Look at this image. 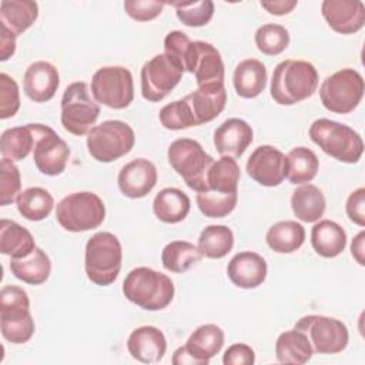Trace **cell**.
I'll use <instances>...</instances> for the list:
<instances>
[{"label":"cell","mask_w":365,"mask_h":365,"mask_svg":"<svg viewBox=\"0 0 365 365\" xmlns=\"http://www.w3.org/2000/svg\"><path fill=\"white\" fill-rule=\"evenodd\" d=\"M268 247L278 254H291L301 248L305 241L304 227L292 220L278 221L265 234Z\"/></svg>","instance_id":"obj_33"},{"label":"cell","mask_w":365,"mask_h":365,"mask_svg":"<svg viewBox=\"0 0 365 365\" xmlns=\"http://www.w3.org/2000/svg\"><path fill=\"white\" fill-rule=\"evenodd\" d=\"M267 67L257 58L240 61L234 70L232 83L235 93L242 98H255L267 87Z\"/></svg>","instance_id":"obj_26"},{"label":"cell","mask_w":365,"mask_h":365,"mask_svg":"<svg viewBox=\"0 0 365 365\" xmlns=\"http://www.w3.org/2000/svg\"><path fill=\"white\" fill-rule=\"evenodd\" d=\"M27 292L17 285H4L0 291V329L6 341L20 345L34 334Z\"/></svg>","instance_id":"obj_6"},{"label":"cell","mask_w":365,"mask_h":365,"mask_svg":"<svg viewBox=\"0 0 365 365\" xmlns=\"http://www.w3.org/2000/svg\"><path fill=\"white\" fill-rule=\"evenodd\" d=\"M56 218L66 231H90L103 224L106 218V205L96 192H71L57 204Z\"/></svg>","instance_id":"obj_8"},{"label":"cell","mask_w":365,"mask_h":365,"mask_svg":"<svg viewBox=\"0 0 365 365\" xmlns=\"http://www.w3.org/2000/svg\"><path fill=\"white\" fill-rule=\"evenodd\" d=\"M245 171L258 184L277 187L284 181L287 174L285 154L274 145H259L248 157Z\"/></svg>","instance_id":"obj_18"},{"label":"cell","mask_w":365,"mask_h":365,"mask_svg":"<svg viewBox=\"0 0 365 365\" xmlns=\"http://www.w3.org/2000/svg\"><path fill=\"white\" fill-rule=\"evenodd\" d=\"M198 210L208 218H222L231 214L238 201V192L202 191L197 194Z\"/></svg>","instance_id":"obj_40"},{"label":"cell","mask_w":365,"mask_h":365,"mask_svg":"<svg viewBox=\"0 0 365 365\" xmlns=\"http://www.w3.org/2000/svg\"><path fill=\"white\" fill-rule=\"evenodd\" d=\"M222 345L224 331L215 324H204L188 336L185 345L174 351L171 361L174 365H208Z\"/></svg>","instance_id":"obj_15"},{"label":"cell","mask_w":365,"mask_h":365,"mask_svg":"<svg viewBox=\"0 0 365 365\" xmlns=\"http://www.w3.org/2000/svg\"><path fill=\"white\" fill-rule=\"evenodd\" d=\"M325 207L324 192L314 184H301L291 195L292 212L302 222H317L324 215Z\"/></svg>","instance_id":"obj_31"},{"label":"cell","mask_w":365,"mask_h":365,"mask_svg":"<svg viewBox=\"0 0 365 365\" xmlns=\"http://www.w3.org/2000/svg\"><path fill=\"white\" fill-rule=\"evenodd\" d=\"M93 98L114 110L128 107L134 100L133 74L123 66H106L91 77Z\"/></svg>","instance_id":"obj_12"},{"label":"cell","mask_w":365,"mask_h":365,"mask_svg":"<svg viewBox=\"0 0 365 365\" xmlns=\"http://www.w3.org/2000/svg\"><path fill=\"white\" fill-rule=\"evenodd\" d=\"M128 354L138 362H160L167 351V339L157 327L144 325L131 331L127 339Z\"/></svg>","instance_id":"obj_23"},{"label":"cell","mask_w":365,"mask_h":365,"mask_svg":"<svg viewBox=\"0 0 365 365\" xmlns=\"http://www.w3.org/2000/svg\"><path fill=\"white\" fill-rule=\"evenodd\" d=\"M297 0H272V1H261V7H264L269 14L284 16L291 13L297 7Z\"/></svg>","instance_id":"obj_49"},{"label":"cell","mask_w":365,"mask_h":365,"mask_svg":"<svg viewBox=\"0 0 365 365\" xmlns=\"http://www.w3.org/2000/svg\"><path fill=\"white\" fill-rule=\"evenodd\" d=\"M241 171L234 157L222 155L212 163L207 174V191L238 192Z\"/></svg>","instance_id":"obj_38"},{"label":"cell","mask_w":365,"mask_h":365,"mask_svg":"<svg viewBox=\"0 0 365 365\" xmlns=\"http://www.w3.org/2000/svg\"><path fill=\"white\" fill-rule=\"evenodd\" d=\"M123 250L120 240L107 231L96 232L86 244L84 269L87 278L100 287L111 285L121 269Z\"/></svg>","instance_id":"obj_5"},{"label":"cell","mask_w":365,"mask_h":365,"mask_svg":"<svg viewBox=\"0 0 365 365\" xmlns=\"http://www.w3.org/2000/svg\"><path fill=\"white\" fill-rule=\"evenodd\" d=\"M190 46H191L190 37L180 30L170 31L164 38V53L171 58H174L182 67L184 71H185V61L188 57Z\"/></svg>","instance_id":"obj_46"},{"label":"cell","mask_w":365,"mask_h":365,"mask_svg":"<svg viewBox=\"0 0 365 365\" xmlns=\"http://www.w3.org/2000/svg\"><path fill=\"white\" fill-rule=\"evenodd\" d=\"M38 17V4L31 0H3L0 4V26L16 37L30 29Z\"/></svg>","instance_id":"obj_28"},{"label":"cell","mask_w":365,"mask_h":365,"mask_svg":"<svg viewBox=\"0 0 365 365\" xmlns=\"http://www.w3.org/2000/svg\"><path fill=\"white\" fill-rule=\"evenodd\" d=\"M257 48L265 56H278L289 44V33L281 24H262L255 31Z\"/></svg>","instance_id":"obj_41"},{"label":"cell","mask_w":365,"mask_h":365,"mask_svg":"<svg viewBox=\"0 0 365 365\" xmlns=\"http://www.w3.org/2000/svg\"><path fill=\"white\" fill-rule=\"evenodd\" d=\"M167 4L175 9L178 20L187 27H202L214 16V3L211 0L173 1Z\"/></svg>","instance_id":"obj_42"},{"label":"cell","mask_w":365,"mask_h":365,"mask_svg":"<svg viewBox=\"0 0 365 365\" xmlns=\"http://www.w3.org/2000/svg\"><path fill=\"white\" fill-rule=\"evenodd\" d=\"M314 355L308 338L298 329H289L277 338L275 358L281 364H307Z\"/></svg>","instance_id":"obj_34"},{"label":"cell","mask_w":365,"mask_h":365,"mask_svg":"<svg viewBox=\"0 0 365 365\" xmlns=\"http://www.w3.org/2000/svg\"><path fill=\"white\" fill-rule=\"evenodd\" d=\"M21 177L19 167L9 158L0 161V205H9L16 201L21 192Z\"/></svg>","instance_id":"obj_43"},{"label":"cell","mask_w":365,"mask_h":365,"mask_svg":"<svg viewBox=\"0 0 365 365\" xmlns=\"http://www.w3.org/2000/svg\"><path fill=\"white\" fill-rule=\"evenodd\" d=\"M182 67L165 53L155 54L141 67V96L151 103L161 101L180 83Z\"/></svg>","instance_id":"obj_14"},{"label":"cell","mask_w":365,"mask_h":365,"mask_svg":"<svg viewBox=\"0 0 365 365\" xmlns=\"http://www.w3.org/2000/svg\"><path fill=\"white\" fill-rule=\"evenodd\" d=\"M68 157L70 148L67 143L51 127L41 124L33 150V160L37 170L44 175H58L66 170Z\"/></svg>","instance_id":"obj_17"},{"label":"cell","mask_w":365,"mask_h":365,"mask_svg":"<svg viewBox=\"0 0 365 365\" xmlns=\"http://www.w3.org/2000/svg\"><path fill=\"white\" fill-rule=\"evenodd\" d=\"M255 362V352L247 344L230 345L222 356L224 365H252Z\"/></svg>","instance_id":"obj_48"},{"label":"cell","mask_w":365,"mask_h":365,"mask_svg":"<svg viewBox=\"0 0 365 365\" xmlns=\"http://www.w3.org/2000/svg\"><path fill=\"white\" fill-rule=\"evenodd\" d=\"M321 13L328 26L339 34H354L365 24V6L359 0H324Z\"/></svg>","instance_id":"obj_19"},{"label":"cell","mask_w":365,"mask_h":365,"mask_svg":"<svg viewBox=\"0 0 365 365\" xmlns=\"http://www.w3.org/2000/svg\"><path fill=\"white\" fill-rule=\"evenodd\" d=\"M10 271L17 279L26 284L40 285L46 282L51 274V261L46 251L36 247L23 258H11Z\"/></svg>","instance_id":"obj_27"},{"label":"cell","mask_w":365,"mask_h":365,"mask_svg":"<svg viewBox=\"0 0 365 365\" xmlns=\"http://www.w3.org/2000/svg\"><path fill=\"white\" fill-rule=\"evenodd\" d=\"M100 115V106L91 97L84 81L68 84L61 97L60 121L63 128L73 135H84L96 124Z\"/></svg>","instance_id":"obj_9"},{"label":"cell","mask_w":365,"mask_h":365,"mask_svg":"<svg viewBox=\"0 0 365 365\" xmlns=\"http://www.w3.org/2000/svg\"><path fill=\"white\" fill-rule=\"evenodd\" d=\"M158 173L155 165L147 158H135L121 167L117 184L123 195L128 198H143L155 187Z\"/></svg>","instance_id":"obj_20"},{"label":"cell","mask_w":365,"mask_h":365,"mask_svg":"<svg viewBox=\"0 0 365 365\" xmlns=\"http://www.w3.org/2000/svg\"><path fill=\"white\" fill-rule=\"evenodd\" d=\"M227 104V91L220 87H198L181 100H175L160 110L158 118L167 130H182L201 125L217 118Z\"/></svg>","instance_id":"obj_1"},{"label":"cell","mask_w":365,"mask_h":365,"mask_svg":"<svg viewBox=\"0 0 365 365\" xmlns=\"http://www.w3.org/2000/svg\"><path fill=\"white\" fill-rule=\"evenodd\" d=\"M185 71L195 76L198 87L224 86V63L220 51L211 43L202 40H195L191 43Z\"/></svg>","instance_id":"obj_16"},{"label":"cell","mask_w":365,"mask_h":365,"mask_svg":"<svg viewBox=\"0 0 365 365\" xmlns=\"http://www.w3.org/2000/svg\"><path fill=\"white\" fill-rule=\"evenodd\" d=\"M294 329L301 331L308 338L314 354H339L346 348L349 341L346 325L332 317L305 315L297 321Z\"/></svg>","instance_id":"obj_13"},{"label":"cell","mask_w":365,"mask_h":365,"mask_svg":"<svg viewBox=\"0 0 365 365\" xmlns=\"http://www.w3.org/2000/svg\"><path fill=\"white\" fill-rule=\"evenodd\" d=\"M17 211L29 221L47 218L54 207L53 195L43 187H29L16 198Z\"/></svg>","instance_id":"obj_36"},{"label":"cell","mask_w":365,"mask_h":365,"mask_svg":"<svg viewBox=\"0 0 365 365\" xmlns=\"http://www.w3.org/2000/svg\"><path fill=\"white\" fill-rule=\"evenodd\" d=\"M197 247L207 258H224L234 247V234L227 225H208L201 231Z\"/></svg>","instance_id":"obj_39"},{"label":"cell","mask_w":365,"mask_h":365,"mask_svg":"<svg viewBox=\"0 0 365 365\" xmlns=\"http://www.w3.org/2000/svg\"><path fill=\"white\" fill-rule=\"evenodd\" d=\"M167 158L174 171L182 177L184 182L194 191H207V174L215 161L207 154L202 145L191 138L173 141L167 151Z\"/></svg>","instance_id":"obj_7"},{"label":"cell","mask_w":365,"mask_h":365,"mask_svg":"<svg viewBox=\"0 0 365 365\" xmlns=\"http://www.w3.org/2000/svg\"><path fill=\"white\" fill-rule=\"evenodd\" d=\"M202 254L197 245L188 241L177 240L168 242L161 252L163 267L170 272H185L202 259Z\"/></svg>","instance_id":"obj_37"},{"label":"cell","mask_w":365,"mask_h":365,"mask_svg":"<svg viewBox=\"0 0 365 365\" xmlns=\"http://www.w3.org/2000/svg\"><path fill=\"white\" fill-rule=\"evenodd\" d=\"M364 242H365V232L361 231L359 234H356V237L352 240L351 242V254L352 257L355 258V261L364 267L365 265V258H364V254H365V247H364Z\"/></svg>","instance_id":"obj_51"},{"label":"cell","mask_w":365,"mask_h":365,"mask_svg":"<svg viewBox=\"0 0 365 365\" xmlns=\"http://www.w3.org/2000/svg\"><path fill=\"white\" fill-rule=\"evenodd\" d=\"M364 96V78L354 68H341L328 76L319 86L322 106L336 114L354 111Z\"/></svg>","instance_id":"obj_11"},{"label":"cell","mask_w":365,"mask_h":365,"mask_svg":"<svg viewBox=\"0 0 365 365\" xmlns=\"http://www.w3.org/2000/svg\"><path fill=\"white\" fill-rule=\"evenodd\" d=\"M254 140L251 125L242 118H228L214 131V145L221 155L241 157Z\"/></svg>","instance_id":"obj_24"},{"label":"cell","mask_w":365,"mask_h":365,"mask_svg":"<svg viewBox=\"0 0 365 365\" xmlns=\"http://www.w3.org/2000/svg\"><path fill=\"white\" fill-rule=\"evenodd\" d=\"M287 174L285 178L291 184L311 182L318 173L319 161L315 153L307 147H295L287 155Z\"/></svg>","instance_id":"obj_35"},{"label":"cell","mask_w":365,"mask_h":365,"mask_svg":"<svg viewBox=\"0 0 365 365\" xmlns=\"http://www.w3.org/2000/svg\"><path fill=\"white\" fill-rule=\"evenodd\" d=\"M0 29H1V37H0V46H1L0 56L1 57H0V60L6 61L16 51V36L11 31H9L6 27L0 26Z\"/></svg>","instance_id":"obj_50"},{"label":"cell","mask_w":365,"mask_h":365,"mask_svg":"<svg viewBox=\"0 0 365 365\" xmlns=\"http://www.w3.org/2000/svg\"><path fill=\"white\" fill-rule=\"evenodd\" d=\"M267 272V261L254 251H241L235 254L227 265L230 281L235 287L244 289L259 287L265 281Z\"/></svg>","instance_id":"obj_21"},{"label":"cell","mask_w":365,"mask_h":365,"mask_svg":"<svg viewBox=\"0 0 365 365\" xmlns=\"http://www.w3.org/2000/svg\"><path fill=\"white\" fill-rule=\"evenodd\" d=\"M309 138L325 154L341 163H358L364 153L361 135L349 125L329 118L315 120L309 125Z\"/></svg>","instance_id":"obj_4"},{"label":"cell","mask_w":365,"mask_h":365,"mask_svg":"<svg viewBox=\"0 0 365 365\" xmlns=\"http://www.w3.org/2000/svg\"><path fill=\"white\" fill-rule=\"evenodd\" d=\"M167 3L157 0H125L124 10L125 13L137 21H150L158 17Z\"/></svg>","instance_id":"obj_45"},{"label":"cell","mask_w":365,"mask_h":365,"mask_svg":"<svg viewBox=\"0 0 365 365\" xmlns=\"http://www.w3.org/2000/svg\"><path fill=\"white\" fill-rule=\"evenodd\" d=\"M318 71L305 60H284L272 71L269 93L279 106H294L311 97L318 87Z\"/></svg>","instance_id":"obj_2"},{"label":"cell","mask_w":365,"mask_h":365,"mask_svg":"<svg viewBox=\"0 0 365 365\" xmlns=\"http://www.w3.org/2000/svg\"><path fill=\"white\" fill-rule=\"evenodd\" d=\"M20 108L19 86L13 77L6 73L0 74V118L13 117Z\"/></svg>","instance_id":"obj_44"},{"label":"cell","mask_w":365,"mask_h":365,"mask_svg":"<svg viewBox=\"0 0 365 365\" xmlns=\"http://www.w3.org/2000/svg\"><path fill=\"white\" fill-rule=\"evenodd\" d=\"M36 248L31 232L16 221H0V251L10 258H23Z\"/></svg>","instance_id":"obj_32"},{"label":"cell","mask_w":365,"mask_h":365,"mask_svg":"<svg viewBox=\"0 0 365 365\" xmlns=\"http://www.w3.org/2000/svg\"><path fill=\"white\" fill-rule=\"evenodd\" d=\"M191 201L188 195L180 188H163L153 201V211L155 217L165 224L181 222L190 212Z\"/></svg>","instance_id":"obj_30"},{"label":"cell","mask_w":365,"mask_h":365,"mask_svg":"<svg viewBox=\"0 0 365 365\" xmlns=\"http://www.w3.org/2000/svg\"><path fill=\"white\" fill-rule=\"evenodd\" d=\"M174 284L171 278L150 267L131 269L123 281L124 297L137 307L147 311H161L174 298Z\"/></svg>","instance_id":"obj_3"},{"label":"cell","mask_w":365,"mask_h":365,"mask_svg":"<svg viewBox=\"0 0 365 365\" xmlns=\"http://www.w3.org/2000/svg\"><path fill=\"white\" fill-rule=\"evenodd\" d=\"M60 76L57 68L44 60L31 63L23 77L24 94L34 103L51 100L58 88Z\"/></svg>","instance_id":"obj_22"},{"label":"cell","mask_w":365,"mask_h":365,"mask_svg":"<svg viewBox=\"0 0 365 365\" xmlns=\"http://www.w3.org/2000/svg\"><path fill=\"white\" fill-rule=\"evenodd\" d=\"M135 144L133 128L121 120H107L87 134L90 155L100 163H111L128 154Z\"/></svg>","instance_id":"obj_10"},{"label":"cell","mask_w":365,"mask_h":365,"mask_svg":"<svg viewBox=\"0 0 365 365\" xmlns=\"http://www.w3.org/2000/svg\"><path fill=\"white\" fill-rule=\"evenodd\" d=\"M345 212L354 224L359 227H365V188L364 187L356 188L348 195L346 204H345Z\"/></svg>","instance_id":"obj_47"},{"label":"cell","mask_w":365,"mask_h":365,"mask_svg":"<svg viewBox=\"0 0 365 365\" xmlns=\"http://www.w3.org/2000/svg\"><path fill=\"white\" fill-rule=\"evenodd\" d=\"M311 244L318 255L335 258L346 247V232L335 221L321 220L311 230Z\"/></svg>","instance_id":"obj_29"},{"label":"cell","mask_w":365,"mask_h":365,"mask_svg":"<svg viewBox=\"0 0 365 365\" xmlns=\"http://www.w3.org/2000/svg\"><path fill=\"white\" fill-rule=\"evenodd\" d=\"M40 127L41 124L36 123L4 130L0 137L1 155L11 161L24 160L34 150Z\"/></svg>","instance_id":"obj_25"}]
</instances>
